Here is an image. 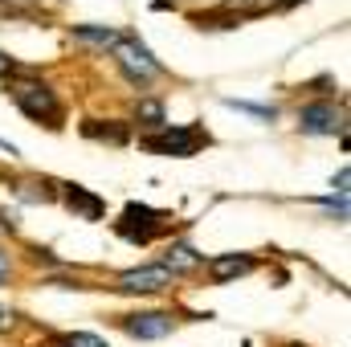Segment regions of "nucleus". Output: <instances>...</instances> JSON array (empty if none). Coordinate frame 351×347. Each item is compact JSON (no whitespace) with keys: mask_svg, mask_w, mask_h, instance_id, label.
Here are the masks:
<instances>
[{"mask_svg":"<svg viewBox=\"0 0 351 347\" xmlns=\"http://www.w3.org/2000/svg\"><path fill=\"white\" fill-rule=\"evenodd\" d=\"M200 143H208V135L200 127H160V131L139 139V147L156 152V156H192Z\"/></svg>","mask_w":351,"mask_h":347,"instance_id":"f03ea898","label":"nucleus"},{"mask_svg":"<svg viewBox=\"0 0 351 347\" xmlns=\"http://www.w3.org/2000/svg\"><path fill=\"white\" fill-rule=\"evenodd\" d=\"M208 270H213L217 282H229L237 274H250L254 270V258L250 254H217V258H208Z\"/></svg>","mask_w":351,"mask_h":347,"instance_id":"6e6552de","label":"nucleus"},{"mask_svg":"<svg viewBox=\"0 0 351 347\" xmlns=\"http://www.w3.org/2000/svg\"><path fill=\"white\" fill-rule=\"evenodd\" d=\"M12 102L33 119V123H45V127H58L62 123V102L58 94L41 82H16L12 86Z\"/></svg>","mask_w":351,"mask_h":347,"instance_id":"f257e3e1","label":"nucleus"},{"mask_svg":"<svg viewBox=\"0 0 351 347\" xmlns=\"http://www.w3.org/2000/svg\"><path fill=\"white\" fill-rule=\"evenodd\" d=\"M160 229H164V213H156V208H147V204H127V208H123L119 233H123L127 241H139V246H147V241H152Z\"/></svg>","mask_w":351,"mask_h":347,"instance_id":"20e7f679","label":"nucleus"},{"mask_svg":"<svg viewBox=\"0 0 351 347\" xmlns=\"http://www.w3.org/2000/svg\"><path fill=\"white\" fill-rule=\"evenodd\" d=\"M66 204H70L78 217H86V221H98V217H102V200L90 196L86 188H78V184H66Z\"/></svg>","mask_w":351,"mask_h":347,"instance_id":"1a4fd4ad","label":"nucleus"},{"mask_svg":"<svg viewBox=\"0 0 351 347\" xmlns=\"http://www.w3.org/2000/svg\"><path fill=\"white\" fill-rule=\"evenodd\" d=\"M12 327V311L8 307H0V331H8Z\"/></svg>","mask_w":351,"mask_h":347,"instance_id":"dca6fc26","label":"nucleus"},{"mask_svg":"<svg viewBox=\"0 0 351 347\" xmlns=\"http://www.w3.org/2000/svg\"><path fill=\"white\" fill-rule=\"evenodd\" d=\"M225 106H233V110H245V115H254V119H274V115H278L274 106H254V102H241V98H225Z\"/></svg>","mask_w":351,"mask_h":347,"instance_id":"4468645a","label":"nucleus"},{"mask_svg":"<svg viewBox=\"0 0 351 347\" xmlns=\"http://www.w3.org/2000/svg\"><path fill=\"white\" fill-rule=\"evenodd\" d=\"M0 147H4V152H8V156H16V147H12V143H8V139H0Z\"/></svg>","mask_w":351,"mask_h":347,"instance_id":"6ab92c4d","label":"nucleus"},{"mask_svg":"<svg viewBox=\"0 0 351 347\" xmlns=\"http://www.w3.org/2000/svg\"><path fill=\"white\" fill-rule=\"evenodd\" d=\"M172 286V274L164 265H143V270H127L119 278V290H164Z\"/></svg>","mask_w":351,"mask_h":347,"instance_id":"0eeeda50","label":"nucleus"},{"mask_svg":"<svg viewBox=\"0 0 351 347\" xmlns=\"http://www.w3.org/2000/svg\"><path fill=\"white\" fill-rule=\"evenodd\" d=\"M53 347H106L98 335H86V331H78V335H66V339H58Z\"/></svg>","mask_w":351,"mask_h":347,"instance_id":"2eb2a0df","label":"nucleus"},{"mask_svg":"<svg viewBox=\"0 0 351 347\" xmlns=\"http://www.w3.org/2000/svg\"><path fill=\"white\" fill-rule=\"evenodd\" d=\"M82 135H86V139H98V143H114V147H123V143L131 139V127H127V123H106V127H102V123H86Z\"/></svg>","mask_w":351,"mask_h":347,"instance_id":"9d476101","label":"nucleus"},{"mask_svg":"<svg viewBox=\"0 0 351 347\" xmlns=\"http://www.w3.org/2000/svg\"><path fill=\"white\" fill-rule=\"evenodd\" d=\"M135 119L160 131V127H164V102H156V98H143V102L135 106Z\"/></svg>","mask_w":351,"mask_h":347,"instance_id":"ddd939ff","label":"nucleus"},{"mask_svg":"<svg viewBox=\"0 0 351 347\" xmlns=\"http://www.w3.org/2000/svg\"><path fill=\"white\" fill-rule=\"evenodd\" d=\"M200 254H196V250H192V246H172V250H168V261H164V270H168V274H184V270H192V265H200Z\"/></svg>","mask_w":351,"mask_h":347,"instance_id":"9b49d317","label":"nucleus"},{"mask_svg":"<svg viewBox=\"0 0 351 347\" xmlns=\"http://www.w3.org/2000/svg\"><path fill=\"white\" fill-rule=\"evenodd\" d=\"M8 270H12V265H8V258H4V254H0V282L8 278Z\"/></svg>","mask_w":351,"mask_h":347,"instance_id":"a211bd4d","label":"nucleus"},{"mask_svg":"<svg viewBox=\"0 0 351 347\" xmlns=\"http://www.w3.org/2000/svg\"><path fill=\"white\" fill-rule=\"evenodd\" d=\"M298 127H302L306 135H331V131L339 127V110H335L331 102H311V106H302Z\"/></svg>","mask_w":351,"mask_h":347,"instance_id":"423d86ee","label":"nucleus"},{"mask_svg":"<svg viewBox=\"0 0 351 347\" xmlns=\"http://www.w3.org/2000/svg\"><path fill=\"white\" fill-rule=\"evenodd\" d=\"M127 335H135V339H164V335H172V315H164V311H147V315H131L127 323Z\"/></svg>","mask_w":351,"mask_h":347,"instance_id":"39448f33","label":"nucleus"},{"mask_svg":"<svg viewBox=\"0 0 351 347\" xmlns=\"http://www.w3.org/2000/svg\"><path fill=\"white\" fill-rule=\"evenodd\" d=\"M12 70H16V66H12V58H4V53H0V78H8Z\"/></svg>","mask_w":351,"mask_h":347,"instance_id":"f3484780","label":"nucleus"},{"mask_svg":"<svg viewBox=\"0 0 351 347\" xmlns=\"http://www.w3.org/2000/svg\"><path fill=\"white\" fill-rule=\"evenodd\" d=\"M114 62L123 66L127 82H135V86H147L160 74V62L152 58V49L143 41H135V37H119L114 41Z\"/></svg>","mask_w":351,"mask_h":347,"instance_id":"7ed1b4c3","label":"nucleus"},{"mask_svg":"<svg viewBox=\"0 0 351 347\" xmlns=\"http://www.w3.org/2000/svg\"><path fill=\"white\" fill-rule=\"evenodd\" d=\"M74 41H86V45H114L119 41V33L114 29H106V25H74Z\"/></svg>","mask_w":351,"mask_h":347,"instance_id":"f8f14e48","label":"nucleus"}]
</instances>
